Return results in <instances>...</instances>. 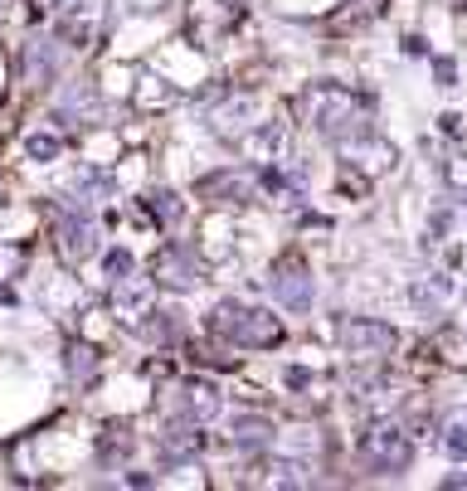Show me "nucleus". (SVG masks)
I'll use <instances>...</instances> for the list:
<instances>
[{"instance_id": "22", "label": "nucleus", "mask_w": 467, "mask_h": 491, "mask_svg": "<svg viewBox=\"0 0 467 491\" xmlns=\"http://www.w3.org/2000/svg\"><path fill=\"white\" fill-rule=\"evenodd\" d=\"M263 487H311V477H307V467L302 463H287V457H278L273 467H263Z\"/></svg>"}, {"instance_id": "27", "label": "nucleus", "mask_w": 467, "mask_h": 491, "mask_svg": "<svg viewBox=\"0 0 467 491\" xmlns=\"http://www.w3.org/2000/svg\"><path fill=\"white\" fill-rule=\"evenodd\" d=\"M68 374H74L78 384H93V374H98V355H93V346H68Z\"/></svg>"}, {"instance_id": "11", "label": "nucleus", "mask_w": 467, "mask_h": 491, "mask_svg": "<svg viewBox=\"0 0 467 491\" xmlns=\"http://www.w3.org/2000/svg\"><path fill=\"white\" fill-rule=\"evenodd\" d=\"M195 195H200V200H210L214 210H224V205L254 200V181H248V175H234V171H214V175H205V181L195 185Z\"/></svg>"}, {"instance_id": "37", "label": "nucleus", "mask_w": 467, "mask_h": 491, "mask_svg": "<svg viewBox=\"0 0 467 491\" xmlns=\"http://www.w3.org/2000/svg\"><path fill=\"white\" fill-rule=\"evenodd\" d=\"M0 93H5V59H0Z\"/></svg>"}, {"instance_id": "36", "label": "nucleus", "mask_w": 467, "mask_h": 491, "mask_svg": "<svg viewBox=\"0 0 467 491\" xmlns=\"http://www.w3.org/2000/svg\"><path fill=\"white\" fill-rule=\"evenodd\" d=\"M29 5H35V10H59L64 0H29Z\"/></svg>"}, {"instance_id": "10", "label": "nucleus", "mask_w": 467, "mask_h": 491, "mask_svg": "<svg viewBox=\"0 0 467 491\" xmlns=\"http://www.w3.org/2000/svg\"><path fill=\"white\" fill-rule=\"evenodd\" d=\"M341 156L356 175L366 181H380V175L394 165V146L385 137H370V132H356V137H341Z\"/></svg>"}, {"instance_id": "28", "label": "nucleus", "mask_w": 467, "mask_h": 491, "mask_svg": "<svg viewBox=\"0 0 467 491\" xmlns=\"http://www.w3.org/2000/svg\"><path fill=\"white\" fill-rule=\"evenodd\" d=\"M443 181H448L453 195H467V151H458V156H448V161H443Z\"/></svg>"}, {"instance_id": "9", "label": "nucleus", "mask_w": 467, "mask_h": 491, "mask_svg": "<svg viewBox=\"0 0 467 491\" xmlns=\"http://www.w3.org/2000/svg\"><path fill=\"white\" fill-rule=\"evenodd\" d=\"M54 248H59V258H64L68 268L98 254V229H93L88 210H68V214H59V224H54Z\"/></svg>"}, {"instance_id": "18", "label": "nucleus", "mask_w": 467, "mask_h": 491, "mask_svg": "<svg viewBox=\"0 0 467 491\" xmlns=\"http://www.w3.org/2000/svg\"><path fill=\"white\" fill-rule=\"evenodd\" d=\"M200 443H205L200 423H171L161 433V457L165 463H181L185 453H200Z\"/></svg>"}, {"instance_id": "21", "label": "nucleus", "mask_w": 467, "mask_h": 491, "mask_svg": "<svg viewBox=\"0 0 467 491\" xmlns=\"http://www.w3.org/2000/svg\"><path fill=\"white\" fill-rule=\"evenodd\" d=\"M380 10H385L380 0H350V5L331 20V29H360V25H370V20H380Z\"/></svg>"}, {"instance_id": "13", "label": "nucleus", "mask_w": 467, "mask_h": 491, "mask_svg": "<svg viewBox=\"0 0 467 491\" xmlns=\"http://www.w3.org/2000/svg\"><path fill=\"white\" fill-rule=\"evenodd\" d=\"M263 108V98H258V93H234V98H224V108H214V132H220V137H238V132L244 127H254V112Z\"/></svg>"}, {"instance_id": "6", "label": "nucleus", "mask_w": 467, "mask_h": 491, "mask_svg": "<svg viewBox=\"0 0 467 491\" xmlns=\"http://www.w3.org/2000/svg\"><path fill=\"white\" fill-rule=\"evenodd\" d=\"M64 20H59V39L74 49H93L108 35V0H64Z\"/></svg>"}, {"instance_id": "19", "label": "nucleus", "mask_w": 467, "mask_h": 491, "mask_svg": "<svg viewBox=\"0 0 467 491\" xmlns=\"http://www.w3.org/2000/svg\"><path fill=\"white\" fill-rule=\"evenodd\" d=\"M93 112H98V88H93L88 78L68 83L64 98H59V122H68V117H83V122H88Z\"/></svg>"}, {"instance_id": "31", "label": "nucleus", "mask_w": 467, "mask_h": 491, "mask_svg": "<svg viewBox=\"0 0 467 491\" xmlns=\"http://www.w3.org/2000/svg\"><path fill=\"white\" fill-rule=\"evenodd\" d=\"M137 268V258L127 254V248H112L108 254V278H122V273H132Z\"/></svg>"}, {"instance_id": "32", "label": "nucleus", "mask_w": 467, "mask_h": 491, "mask_svg": "<svg viewBox=\"0 0 467 491\" xmlns=\"http://www.w3.org/2000/svg\"><path fill=\"white\" fill-rule=\"evenodd\" d=\"M433 78H439L443 88H453V83H458V64H453V59H433Z\"/></svg>"}, {"instance_id": "16", "label": "nucleus", "mask_w": 467, "mask_h": 491, "mask_svg": "<svg viewBox=\"0 0 467 491\" xmlns=\"http://www.w3.org/2000/svg\"><path fill=\"white\" fill-rule=\"evenodd\" d=\"M448 302H453V278H448V273H429V278L414 282V307H419V311L439 317Z\"/></svg>"}, {"instance_id": "38", "label": "nucleus", "mask_w": 467, "mask_h": 491, "mask_svg": "<svg viewBox=\"0 0 467 491\" xmlns=\"http://www.w3.org/2000/svg\"><path fill=\"white\" fill-rule=\"evenodd\" d=\"M0 205H5V185H0Z\"/></svg>"}, {"instance_id": "35", "label": "nucleus", "mask_w": 467, "mask_h": 491, "mask_svg": "<svg viewBox=\"0 0 467 491\" xmlns=\"http://www.w3.org/2000/svg\"><path fill=\"white\" fill-rule=\"evenodd\" d=\"M127 5H132V10H141V15H151V10H161L165 0H127Z\"/></svg>"}, {"instance_id": "24", "label": "nucleus", "mask_w": 467, "mask_h": 491, "mask_svg": "<svg viewBox=\"0 0 467 491\" xmlns=\"http://www.w3.org/2000/svg\"><path fill=\"white\" fill-rule=\"evenodd\" d=\"M141 336L147 341H175L181 336V321H175V311H141Z\"/></svg>"}, {"instance_id": "29", "label": "nucleus", "mask_w": 467, "mask_h": 491, "mask_svg": "<svg viewBox=\"0 0 467 491\" xmlns=\"http://www.w3.org/2000/svg\"><path fill=\"white\" fill-rule=\"evenodd\" d=\"M20 273H25V248H20V244H0V282H10Z\"/></svg>"}, {"instance_id": "33", "label": "nucleus", "mask_w": 467, "mask_h": 491, "mask_svg": "<svg viewBox=\"0 0 467 491\" xmlns=\"http://www.w3.org/2000/svg\"><path fill=\"white\" fill-rule=\"evenodd\" d=\"M287 384H293V390H307V384H311V370H302V365H293V370H287Z\"/></svg>"}, {"instance_id": "17", "label": "nucleus", "mask_w": 467, "mask_h": 491, "mask_svg": "<svg viewBox=\"0 0 467 491\" xmlns=\"http://www.w3.org/2000/svg\"><path fill=\"white\" fill-rule=\"evenodd\" d=\"M273 433H278V428L268 423V419H258V414H244V419H234L229 443L238 447V453H258V447L273 443Z\"/></svg>"}, {"instance_id": "26", "label": "nucleus", "mask_w": 467, "mask_h": 491, "mask_svg": "<svg viewBox=\"0 0 467 491\" xmlns=\"http://www.w3.org/2000/svg\"><path fill=\"white\" fill-rule=\"evenodd\" d=\"M29 161H59V151H64V137L59 132H35V137L25 141Z\"/></svg>"}, {"instance_id": "2", "label": "nucleus", "mask_w": 467, "mask_h": 491, "mask_svg": "<svg viewBox=\"0 0 467 491\" xmlns=\"http://www.w3.org/2000/svg\"><path fill=\"white\" fill-rule=\"evenodd\" d=\"M210 331L220 341H229L238 350H268L283 341V321L273 317V311L263 307H244V302H220V307L210 311Z\"/></svg>"}, {"instance_id": "15", "label": "nucleus", "mask_w": 467, "mask_h": 491, "mask_svg": "<svg viewBox=\"0 0 467 491\" xmlns=\"http://www.w3.org/2000/svg\"><path fill=\"white\" fill-rule=\"evenodd\" d=\"M59 73V54H54V44H49V39H29L25 44V54H20V78L25 83H49Z\"/></svg>"}, {"instance_id": "3", "label": "nucleus", "mask_w": 467, "mask_h": 491, "mask_svg": "<svg viewBox=\"0 0 467 491\" xmlns=\"http://www.w3.org/2000/svg\"><path fill=\"white\" fill-rule=\"evenodd\" d=\"M151 282L171 292H195L205 282V258L190 244H161V254L151 258Z\"/></svg>"}, {"instance_id": "12", "label": "nucleus", "mask_w": 467, "mask_h": 491, "mask_svg": "<svg viewBox=\"0 0 467 491\" xmlns=\"http://www.w3.org/2000/svg\"><path fill=\"white\" fill-rule=\"evenodd\" d=\"M181 404H185V419H190V423H210V419H220V414H224V394H220V384H214V380H185Z\"/></svg>"}, {"instance_id": "25", "label": "nucleus", "mask_w": 467, "mask_h": 491, "mask_svg": "<svg viewBox=\"0 0 467 491\" xmlns=\"http://www.w3.org/2000/svg\"><path fill=\"white\" fill-rule=\"evenodd\" d=\"M175 98H181V93H175L171 83H161V78H141V88H137L141 108H171Z\"/></svg>"}, {"instance_id": "23", "label": "nucleus", "mask_w": 467, "mask_h": 491, "mask_svg": "<svg viewBox=\"0 0 467 491\" xmlns=\"http://www.w3.org/2000/svg\"><path fill=\"white\" fill-rule=\"evenodd\" d=\"M147 210H151L156 224H165V229H171V224H181L185 205H181V195H175V190H156L151 200H147Z\"/></svg>"}, {"instance_id": "30", "label": "nucleus", "mask_w": 467, "mask_h": 491, "mask_svg": "<svg viewBox=\"0 0 467 491\" xmlns=\"http://www.w3.org/2000/svg\"><path fill=\"white\" fill-rule=\"evenodd\" d=\"M127 453H132L127 428H108V438H102V463H112V457H127Z\"/></svg>"}, {"instance_id": "34", "label": "nucleus", "mask_w": 467, "mask_h": 491, "mask_svg": "<svg viewBox=\"0 0 467 491\" xmlns=\"http://www.w3.org/2000/svg\"><path fill=\"white\" fill-rule=\"evenodd\" d=\"M443 132H448V137H463V117H458V112H448V117H443Z\"/></svg>"}, {"instance_id": "7", "label": "nucleus", "mask_w": 467, "mask_h": 491, "mask_svg": "<svg viewBox=\"0 0 467 491\" xmlns=\"http://www.w3.org/2000/svg\"><path fill=\"white\" fill-rule=\"evenodd\" d=\"M268 287H273V297L283 302L287 311H307L311 307V268L302 263V254H283L273 263V278H268Z\"/></svg>"}, {"instance_id": "1", "label": "nucleus", "mask_w": 467, "mask_h": 491, "mask_svg": "<svg viewBox=\"0 0 467 491\" xmlns=\"http://www.w3.org/2000/svg\"><path fill=\"white\" fill-rule=\"evenodd\" d=\"M302 117L321 132V137L341 141V137H356V132H366V122H370V98H366V93L341 88V83H311V88L302 93Z\"/></svg>"}, {"instance_id": "5", "label": "nucleus", "mask_w": 467, "mask_h": 491, "mask_svg": "<svg viewBox=\"0 0 467 491\" xmlns=\"http://www.w3.org/2000/svg\"><path fill=\"white\" fill-rule=\"evenodd\" d=\"M341 346H346L350 360L375 365L399 346V336H394V326H385V321H375V317H350V321H341Z\"/></svg>"}, {"instance_id": "8", "label": "nucleus", "mask_w": 467, "mask_h": 491, "mask_svg": "<svg viewBox=\"0 0 467 491\" xmlns=\"http://www.w3.org/2000/svg\"><path fill=\"white\" fill-rule=\"evenodd\" d=\"M234 151L244 156V161H254L258 171H263V165H278L283 161V151H287V127L283 122H254V127H244L234 137Z\"/></svg>"}, {"instance_id": "20", "label": "nucleus", "mask_w": 467, "mask_h": 491, "mask_svg": "<svg viewBox=\"0 0 467 491\" xmlns=\"http://www.w3.org/2000/svg\"><path fill=\"white\" fill-rule=\"evenodd\" d=\"M443 453H448V457H467V409H448V414H443Z\"/></svg>"}, {"instance_id": "14", "label": "nucleus", "mask_w": 467, "mask_h": 491, "mask_svg": "<svg viewBox=\"0 0 467 491\" xmlns=\"http://www.w3.org/2000/svg\"><path fill=\"white\" fill-rule=\"evenodd\" d=\"M151 287H156L151 278H132V273L112 278V307H117V317H141L151 302Z\"/></svg>"}, {"instance_id": "4", "label": "nucleus", "mask_w": 467, "mask_h": 491, "mask_svg": "<svg viewBox=\"0 0 467 491\" xmlns=\"http://www.w3.org/2000/svg\"><path fill=\"white\" fill-rule=\"evenodd\" d=\"M360 457H366L370 472H404L414 463V443L399 423H375L360 438Z\"/></svg>"}]
</instances>
